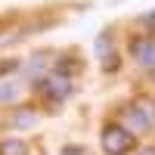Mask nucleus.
<instances>
[{
  "label": "nucleus",
  "instance_id": "423d86ee",
  "mask_svg": "<svg viewBox=\"0 0 155 155\" xmlns=\"http://www.w3.org/2000/svg\"><path fill=\"white\" fill-rule=\"evenodd\" d=\"M0 155H25V143H19V140H3V143H0Z\"/></svg>",
  "mask_w": 155,
  "mask_h": 155
},
{
  "label": "nucleus",
  "instance_id": "39448f33",
  "mask_svg": "<svg viewBox=\"0 0 155 155\" xmlns=\"http://www.w3.org/2000/svg\"><path fill=\"white\" fill-rule=\"evenodd\" d=\"M19 96H22L19 81H3L0 84V102H19Z\"/></svg>",
  "mask_w": 155,
  "mask_h": 155
},
{
  "label": "nucleus",
  "instance_id": "1a4fd4ad",
  "mask_svg": "<svg viewBox=\"0 0 155 155\" xmlns=\"http://www.w3.org/2000/svg\"><path fill=\"white\" fill-rule=\"evenodd\" d=\"M16 68V62H3V65H0V74H6V71H12Z\"/></svg>",
  "mask_w": 155,
  "mask_h": 155
},
{
  "label": "nucleus",
  "instance_id": "9d476101",
  "mask_svg": "<svg viewBox=\"0 0 155 155\" xmlns=\"http://www.w3.org/2000/svg\"><path fill=\"white\" fill-rule=\"evenodd\" d=\"M62 155H81V152H78V149H65V152H62Z\"/></svg>",
  "mask_w": 155,
  "mask_h": 155
},
{
  "label": "nucleus",
  "instance_id": "20e7f679",
  "mask_svg": "<svg viewBox=\"0 0 155 155\" xmlns=\"http://www.w3.org/2000/svg\"><path fill=\"white\" fill-rule=\"evenodd\" d=\"M130 53H134V59L143 68H155V41H146V37L140 41L137 37V41L130 44Z\"/></svg>",
  "mask_w": 155,
  "mask_h": 155
},
{
  "label": "nucleus",
  "instance_id": "f257e3e1",
  "mask_svg": "<svg viewBox=\"0 0 155 155\" xmlns=\"http://www.w3.org/2000/svg\"><path fill=\"white\" fill-rule=\"evenodd\" d=\"M102 149L109 155H127L134 149V134L121 124H106L102 127Z\"/></svg>",
  "mask_w": 155,
  "mask_h": 155
},
{
  "label": "nucleus",
  "instance_id": "f03ea898",
  "mask_svg": "<svg viewBox=\"0 0 155 155\" xmlns=\"http://www.w3.org/2000/svg\"><path fill=\"white\" fill-rule=\"evenodd\" d=\"M152 124H155V118H152V109L149 106L134 102V106L124 109V124L121 127H127L130 134H146V130H152Z\"/></svg>",
  "mask_w": 155,
  "mask_h": 155
},
{
  "label": "nucleus",
  "instance_id": "0eeeda50",
  "mask_svg": "<svg viewBox=\"0 0 155 155\" xmlns=\"http://www.w3.org/2000/svg\"><path fill=\"white\" fill-rule=\"evenodd\" d=\"M34 121H37V115H34L31 109H25V112H19L16 118H12V124H16V127H31Z\"/></svg>",
  "mask_w": 155,
  "mask_h": 155
},
{
  "label": "nucleus",
  "instance_id": "9b49d317",
  "mask_svg": "<svg viewBox=\"0 0 155 155\" xmlns=\"http://www.w3.org/2000/svg\"><path fill=\"white\" fill-rule=\"evenodd\" d=\"M143 155H155V149H146V152H143Z\"/></svg>",
  "mask_w": 155,
  "mask_h": 155
},
{
  "label": "nucleus",
  "instance_id": "6e6552de",
  "mask_svg": "<svg viewBox=\"0 0 155 155\" xmlns=\"http://www.w3.org/2000/svg\"><path fill=\"white\" fill-rule=\"evenodd\" d=\"M143 25H146V28H149V31H155V12H149V16L143 19Z\"/></svg>",
  "mask_w": 155,
  "mask_h": 155
},
{
  "label": "nucleus",
  "instance_id": "7ed1b4c3",
  "mask_svg": "<svg viewBox=\"0 0 155 155\" xmlns=\"http://www.w3.org/2000/svg\"><path fill=\"white\" fill-rule=\"evenodd\" d=\"M41 90H44L47 99L62 102V99H68V93H71V78L65 71H47V78L41 81Z\"/></svg>",
  "mask_w": 155,
  "mask_h": 155
}]
</instances>
